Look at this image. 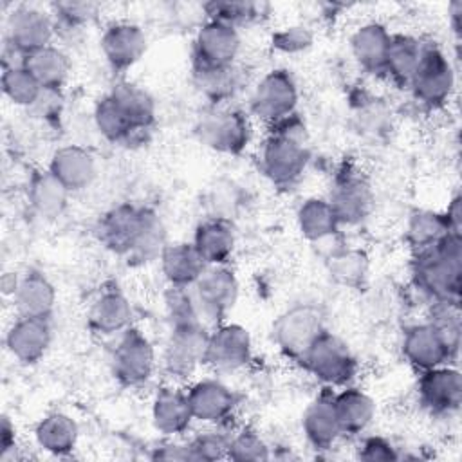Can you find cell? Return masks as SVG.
<instances>
[{"label":"cell","mask_w":462,"mask_h":462,"mask_svg":"<svg viewBox=\"0 0 462 462\" xmlns=\"http://www.w3.org/2000/svg\"><path fill=\"white\" fill-rule=\"evenodd\" d=\"M269 128L260 152L262 171L274 186L291 188L301 179L310 159L305 125L294 112Z\"/></svg>","instance_id":"6da1fadb"},{"label":"cell","mask_w":462,"mask_h":462,"mask_svg":"<svg viewBox=\"0 0 462 462\" xmlns=\"http://www.w3.org/2000/svg\"><path fill=\"white\" fill-rule=\"evenodd\" d=\"M411 278L431 301H460L462 235H448L439 244L413 253Z\"/></svg>","instance_id":"7a4b0ae2"},{"label":"cell","mask_w":462,"mask_h":462,"mask_svg":"<svg viewBox=\"0 0 462 462\" xmlns=\"http://www.w3.org/2000/svg\"><path fill=\"white\" fill-rule=\"evenodd\" d=\"M325 314L314 303H296L273 323V341L291 361L301 363L314 341L325 332Z\"/></svg>","instance_id":"3957f363"},{"label":"cell","mask_w":462,"mask_h":462,"mask_svg":"<svg viewBox=\"0 0 462 462\" xmlns=\"http://www.w3.org/2000/svg\"><path fill=\"white\" fill-rule=\"evenodd\" d=\"M195 134L209 150L238 155L249 146L253 126L244 110L229 105H211V108L200 116Z\"/></svg>","instance_id":"277c9868"},{"label":"cell","mask_w":462,"mask_h":462,"mask_svg":"<svg viewBox=\"0 0 462 462\" xmlns=\"http://www.w3.org/2000/svg\"><path fill=\"white\" fill-rule=\"evenodd\" d=\"M189 287L197 301L202 323L208 330H213L217 325L224 323L227 312L238 300L240 289L236 274L226 263L206 265L202 274Z\"/></svg>","instance_id":"5b68a950"},{"label":"cell","mask_w":462,"mask_h":462,"mask_svg":"<svg viewBox=\"0 0 462 462\" xmlns=\"http://www.w3.org/2000/svg\"><path fill=\"white\" fill-rule=\"evenodd\" d=\"M303 368L310 372L325 386H346L357 374V359L350 346L336 334L325 330L309 348L301 361Z\"/></svg>","instance_id":"8992f818"},{"label":"cell","mask_w":462,"mask_h":462,"mask_svg":"<svg viewBox=\"0 0 462 462\" xmlns=\"http://www.w3.org/2000/svg\"><path fill=\"white\" fill-rule=\"evenodd\" d=\"M408 88L424 106H442L453 94L455 70L449 58L435 43H422L419 65L410 79Z\"/></svg>","instance_id":"52a82bcc"},{"label":"cell","mask_w":462,"mask_h":462,"mask_svg":"<svg viewBox=\"0 0 462 462\" xmlns=\"http://www.w3.org/2000/svg\"><path fill=\"white\" fill-rule=\"evenodd\" d=\"M155 372V350L150 339L135 327L121 332L112 354V374L125 388L144 386Z\"/></svg>","instance_id":"ba28073f"},{"label":"cell","mask_w":462,"mask_h":462,"mask_svg":"<svg viewBox=\"0 0 462 462\" xmlns=\"http://www.w3.org/2000/svg\"><path fill=\"white\" fill-rule=\"evenodd\" d=\"M298 105V85L287 69L269 70L253 88L249 108L254 117L273 126L292 116Z\"/></svg>","instance_id":"9c48e42d"},{"label":"cell","mask_w":462,"mask_h":462,"mask_svg":"<svg viewBox=\"0 0 462 462\" xmlns=\"http://www.w3.org/2000/svg\"><path fill=\"white\" fill-rule=\"evenodd\" d=\"M209 330L200 325H173L164 345V372L177 381L188 379L206 359Z\"/></svg>","instance_id":"30bf717a"},{"label":"cell","mask_w":462,"mask_h":462,"mask_svg":"<svg viewBox=\"0 0 462 462\" xmlns=\"http://www.w3.org/2000/svg\"><path fill=\"white\" fill-rule=\"evenodd\" d=\"M240 51V32L236 27L206 20L193 40V69H218L235 65Z\"/></svg>","instance_id":"8fae6325"},{"label":"cell","mask_w":462,"mask_h":462,"mask_svg":"<svg viewBox=\"0 0 462 462\" xmlns=\"http://www.w3.org/2000/svg\"><path fill=\"white\" fill-rule=\"evenodd\" d=\"M253 356L249 330L238 323H220L209 330L204 365L217 372H233L244 368Z\"/></svg>","instance_id":"7c38bea8"},{"label":"cell","mask_w":462,"mask_h":462,"mask_svg":"<svg viewBox=\"0 0 462 462\" xmlns=\"http://www.w3.org/2000/svg\"><path fill=\"white\" fill-rule=\"evenodd\" d=\"M56 22L38 7L20 5L5 22V45L13 47L23 58L38 49L51 45Z\"/></svg>","instance_id":"4fadbf2b"},{"label":"cell","mask_w":462,"mask_h":462,"mask_svg":"<svg viewBox=\"0 0 462 462\" xmlns=\"http://www.w3.org/2000/svg\"><path fill=\"white\" fill-rule=\"evenodd\" d=\"M420 404L433 415H449L462 404V375L453 365H440L420 372L417 383Z\"/></svg>","instance_id":"5bb4252c"},{"label":"cell","mask_w":462,"mask_h":462,"mask_svg":"<svg viewBox=\"0 0 462 462\" xmlns=\"http://www.w3.org/2000/svg\"><path fill=\"white\" fill-rule=\"evenodd\" d=\"M146 206H137L130 202H123L112 209H108L97 224V238L99 242L112 251L126 258L139 236V231L144 222Z\"/></svg>","instance_id":"9a60e30c"},{"label":"cell","mask_w":462,"mask_h":462,"mask_svg":"<svg viewBox=\"0 0 462 462\" xmlns=\"http://www.w3.org/2000/svg\"><path fill=\"white\" fill-rule=\"evenodd\" d=\"M330 204L339 224L356 226L363 222L374 206V193L368 180L354 170H345L336 177Z\"/></svg>","instance_id":"2e32d148"},{"label":"cell","mask_w":462,"mask_h":462,"mask_svg":"<svg viewBox=\"0 0 462 462\" xmlns=\"http://www.w3.org/2000/svg\"><path fill=\"white\" fill-rule=\"evenodd\" d=\"M101 52L116 74L132 69L146 52V34L132 22H114L101 34Z\"/></svg>","instance_id":"e0dca14e"},{"label":"cell","mask_w":462,"mask_h":462,"mask_svg":"<svg viewBox=\"0 0 462 462\" xmlns=\"http://www.w3.org/2000/svg\"><path fill=\"white\" fill-rule=\"evenodd\" d=\"M186 393L193 420L204 424L224 422L238 404V395L227 384L211 377L193 383Z\"/></svg>","instance_id":"ac0fdd59"},{"label":"cell","mask_w":462,"mask_h":462,"mask_svg":"<svg viewBox=\"0 0 462 462\" xmlns=\"http://www.w3.org/2000/svg\"><path fill=\"white\" fill-rule=\"evenodd\" d=\"M401 350L404 359L419 372L455 361L439 332L428 321L404 330Z\"/></svg>","instance_id":"d6986e66"},{"label":"cell","mask_w":462,"mask_h":462,"mask_svg":"<svg viewBox=\"0 0 462 462\" xmlns=\"http://www.w3.org/2000/svg\"><path fill=\"white\" fill-rule=\"evenodd\" d=\"M51 337L52 332L47 318L20 316L5 334V346L22 365H34L45 356Z\"/></svg>","instance_id":"ffe728a7"},{"label":"cell","mask_w":462,"mask_h":462,"mask_svg":"<svg viewBox=\"0 0 462 462\" xmlns=\"http://www.w3.org/2000/svg\"><path fill=\"white\" fill-rule=\"evenodd\" d=\"M301 428L314 449H328L341 437V428L334 406V392L325 386L305 408Z\"/></svg>","instance_id":"44dd1931"},{"label":"cell","mask_w":462,"mask_h":462,"mask_svg":"<svg viewBox=\"0 0 462 462\" xmlns=\"http://www.w3.org/2000/svg\"><path fill=\"white\" fill-rule=\"evenodd\" d=\"M152 422L166 437L184 433L193 422L188 393L171 384L161 386L152 401Z\"/></svg>","instance_id":"7402d4cb"},{"label":"cell","mask_w":462,"mask_h":462,"mask_svg":"<svg viewBox=\"0 0 462 462\" xmlns=\"http://www.w3.org/2000/svg\"><path fill=\"white\" fill-rule=\"evenodd\" d=\"M49 171L72 193L85 189L94 182L97 166L88 150L76 144H67L52 153Z\"/></svg>","instance_id":"603a6c76"},{"label":"cell","mask_w":462,"mask_h":462,"mask_svg":"<svg viewBox=\"0 0 462 462\" xmlns=\"http://www.w3.org/2000/svg\"><path fill=\"white\" fill-rule=\"evenodd\" d=\"M132 305L128 298L117 287H110L99 292L88 310V325L101 336L121 334L132 327Z\"/></svg>","instance_id":"cb8c5ba5"},{"label":"cell","mask_w":462,"mask_h":462,"mask_svg":"<svg viewBox=\"0 0 462 462\" xmlns=\"http://www.w3.org/2000/svg\"><path fill=\"white\" fill-rule=\"evenodd\" d=\"M191 244L208 265L227 263L236 244L235 227L224 217L206 218L195 227Z\"/></svg>","instance_id":"d4e9b609"},{"label":"cell","mask_w":462,"mask_h":462,"mask_svg":"<svg viewBox=\"0 0 462 462\" xmlns=\"http://www.w3.org/2000/svg\"><path fill=\"white\" fill-rule=\"evenodd\" d=\"M392 34L381 22L359 25L350 36V51L359 67L370 74H384V60Z\"/></svg>","instance_id":"484cf974"},{"label":"cell","mask_w":462,"mask_h":462,"mask_svg":"<svg viewBox=\"0 0 462 462\" xmlns=\"http://www.w3.org/2000/svg\"><path fill=\"white\" fill-rule=\"evenodd\" d=\"M18 316L51 318L56 305V289L52 282L36 269H29L20 276L18 289L13 296Z\"/></svg>","instance_id":"4316f807"},{"label":"cell","mask_w":462,"mask_h":462,"mask_svg":"<svg viewBox=\"0 0 462 462\" xmlns=\"http://www.w3.org/2000/svg\"><path fill=\"white\" fill-rule=\"evenodd\" d=\"M159 263L168 285L173 287L193 285L208 265L191 242L166 244Z\"/></svg>","instance_id":"83f0119b"},{"label":"cell","mask_w":462,"mask_h":462,"mask_svg":"<svg viewBox=\"0 0 462 462\" xmlns=\"http://www.w3.org/2000/svg\"><path fill=\"white\" fill-rule=\"evenodd\" d=\"M334 406L341 428V435H361L375 417L374 399L356 386H343L334 393Z\"/></svg>","instance_id":"f1b7e54d"},{"label":"cell","mask_w":462,"mask_h":462,"mask_svg":"<svg viewBox=\"0 0 462 462\" xmlns=\"http://www.w3.org/2000/svg\"><path fill=\"white\" fill-rule=\"evenodd\" d=\"M34 439L43 451L56 457H65L76 449L79 428L70 415L63 411H52L40 419L34 428Z\"/></svg>","instance_id":"f546056e"},{"label":"cell","mask_w":462,"mask_h":462,"mask_svg":"<svg viewBox=\"0 0 462 462\" xmlns=\"http://www.w3.org/2000/svg\"><path fill=\"white\" fill-rule=\"evenodd\" d=\"M23 67L38 79L45 92H58L70 72L69 56L52 43L23 58Z\"/></svg>","instance_id":"4dcf8cb0"},{"label":"cell","mask_w":462,"mask_h":462,"mask_svg":"<svg viewBox=\"0 0 462 462\" xmlns=\"http://www.w3.org/2000/svg\"><path fill=\"white\" fill-rule=\"evenodd\" d=\"M94 123L97 132L106 141L116 144H130L144 139V135L135 130V126L110 92L96 103Z\"/></svg>","instance_id":"1f68e13d"},{"label":"cell","mask_w":462,"mask_h":462,"mask_svg":"<svg viewBox=\"0 0 462 462\" xmlns=\"http://www.w3.org/2000/svg\"><path fill=\"white\" fill-rule=\"evenodd\" d=\"M422 52V43L411 34H392L386 60H384V74L399 87L410 85V79L419 65Z\"/></svg>","instance_id":"d6a6232c"},{"label":"cell","mask_w":462,"mask_h":462,"mask_svg":"<svg viewBox=\"0 0 462 462\" xmlns=\"http://www.w3.org/2000/svg\"><path fill=\"white\" fill-rule=\"evenodd\" d=\"M193 83L211 105H226L244 85L242 72L236 65L218 69H193Z\"/></svg>","instance_id":"836d02e7"},{"label":"cell","mask_w":462,"mask_h":462,"mask_svg":"<svg viewBox=\"0 0 462 462\" xmlns=\"http://www.w3.org/2000/svg\"><path fill=\"white\" fill-rule=\"evenodd\" d=\"M296 220L300 233L310 242H321L332 236L341 226L330 200L321 197H310L303 200L298 208Z\"/></svg>","instance_id":"e575fe53"},{"label":"cell","mask_w":462,"mask_h":462,"mask_svg":"<svg viewBox=\"0 0 462 462\" xmlns=\"http://www.w3.org/2000/svg\"><path fill=\"white\" fill-rule=\"evenodd\" d=\"M110 94L121 105L137 132L143 135L152 132L155 125V101L144 88L130 81H117Z\"/></svg>","instance_id":"d590c367"},{"label":"cell","mask_w":462,"mask_h":462,"mask_svg":"<svg viewBox=\"0 0 462 462\" xmlns=\"http://www.w3.org/2000/svg\"><path fill=\"white\" fill-rule=\"evenodd\" d=\"M69 189L47 170L36 171L29 182V200L43 218H56L67 208Z\"/></svg>","instance_id":"8d00e7d4"},{"label":"cell","mask_w":462,"mask_h":462,"mask_svg":"<svg viewBox=\"0 0 462 462\" xmlns=\"http://www.w3.org/2000/svg\"><path fill=\"white\" fill-rule=\"evenodd\" d=\"M455 235L449 231L444 213L417 209L411 213L406 226V242L411 253L424 251L435 244H439L444 236Z\"/></svg>","instance_id":"74e56055"},{"label":"cell","mask_w":462,"mask_h":462,"mask_svg":"<svg viewBox=\"0 0 462 462\" xmlns=\"http://www.w3.org/2000/svg\"><path fill=\"white\" fill-rule=\"evenodd\" d=\"M166 244V227L162 218L155 209L146 208L143 227L130 254L126 256V262L130 265H146L153 260H159Z\"/></svg>","instance_id":"f35d334b"},{"label":"cell","mask_w":462,"mask_h":462,"mask_svg":"<svg viewBox=\"0 0 462 462\" xmlns=\"http://www.w3.org/2000/svg\"><path fill=\"white\" fill-rule=\"evenodd\" d=\"M208 20H217L233 27L249 25L269 14V4L251 0H211L202 4Z\"/></svg>","instance_id":"ab89813d"},{"label":"cell","mask_w":462,"mask_h":462,"mask_svg":"<svg viewBox=\"0 0 462 462\" xmlns=\"http://www.w3.org/2000/svg\"><path fill=\"white\" fill-rule=\"evenodd\" d=\"M426 321L439 332L449 354L453 356V359H457L458 348H460V336H462L460 301H448V300L431 301Z\"/></svg>","instance_id":"60d3db41"},{"label":"cell","mask_w":462,"mask_h":462,"mask_svg":"<svg viewBox=\"0 0 462 462\" xmlns=\"http://www.w3.org/2000/svg\"><path fill=\"white\" fill-rule=\"evenodd\" d=\"M2 90L4 96L16 106H32L45 92L38 79L23 65L4 69Z\"/></svg>","instance_id":"b9f144b4"},{"label":"cell","mask_w":462,"mask_h":462,"mask_svg":"<svg viewBox=\"0 0 462 462\" xmlns=\"http://www.w3.org/2000/svg\"><path fill=\"white\" fill-rule=\"evenodd\" d=\"M330 276L345 287L363 285L368 273V256L359 249H339L328 258Z\"/></svg>","instance_id":"7bdbcfd3"},{"label":"cell","mask_w":462,"mask_h":462,"mask_svg":"<svg viewBox=\"0 0 462 462\" xmlns=\"http://www.w3.org/2000/svg\"><path fill=\"white\" fill-rule=\"evenodd\" d=\"M227 458L235 462H265L271 458V449L260 433L244 428L231 435Z\"/></svg>","instance_id":"ee69618b"},{"label":"cell","mask_w":462,"mask_h":462,"mask_svg":"<svg viewBox=\"0 0 462 462\" xmlns=\"http://www.w3.org/2000/svg\"><path fill=\"white\" fill-rule=\"evenodd\" d=\"M229 440H231V435L218 431V430H206V431L197 433L188 442L191 455H193V462H197V460L215 462V460L227 458Z\"/></svg>","instance_id":"f6af8a7d"},{"label":"cell","mask_w":462,"mask_h":462,"mask_svg":"<svg viewBox=\"0 0 462 462\" xmlns=\"http://www.w3.org/2000/svg\"><path fill=\"white\" fill-rule=\"evenodd\" d=\"M99 13V4L96 2H56L52 4V14L56 23L74 29L90 23Z\"/></svg>","instance_id":"bcb514c9"},{"label":"cell","mask_w":462,"mask_h":462,"mask_svg":"<svg viewBox=\"0 0 462 462\" xmlns=\"http://www.w3.org/2000/svg\"><path fill=\"white\" fill-rule=\"evenodd\" d=\"M314 42V34L305 25H287L273 32L271 45L273 49L285 52V54H296L307 51Z\"/></svg>","instance_id":"7dc6e473"},{"label":"cell","mask_w":462,"mask_h":462,"mask_svg":"<svg viewBox=\"0 0 462 462\" xmlns=\"http://www.w3.org/2000/svg\"><path fill=\"white\" fill-rule=\"evenodd\" d=\"M357 457L361 460H366V462L399 460V453L393 448V444L388 439L379 437V435H372V437L363 439V442L359 444V449H357Z\"/></svg>","instance_id":"c3c4849f"},{"label":"cell","mask_w":462,"mask_h":462,"mask_svg":"<svg viewBox=\"0 0 462 462\" xmlns=\"http://www.w3.org/2000/svg\"><path fill=\"white\" fill-rule=\"evenodd\" d=\"M153 460H177V462H193V455L189 449V444H179V442H161L153 448L152 455Z\"/></svg>","instance_id":"681fc988"},{"label":"cell","mask_w":462,"mask_h":462,"mask_svg":"<svg viewBox=\"0 0 462 462\" xmlns=\"http://www.w3.org/2000/svg\"><path fill=\"white\" fill-rule=\"evenodd\" d=\"M11 451H14V424L4 415L0 426V458L4 460Z\"/></svg>","instance_id":"f907efd6"},{"label":"cell","mask_w":462,"mask_h":462,"mask_svg":"<svg viewBox=\"0 0 462 462\" xmlns=\"http://www.w3.org/2000/svg\"><path fill=\"white\" fill-rule=\"evenodd\" d=\"M444 217H446L449 231L455 233V235H460V227H462V200H460V195H455L451 199V202L448 204V209L444 211Z\"/></svg>","instance_id":"816d5d0a"},{"label":"cell","mask_w":462,"mask_h":462,"mask_svg":"<svg viewBox=\"0 0 462 462\" xmlns=\"http://www.w3.org/2000/svg\"><path fill=\"white\" fill-rule=\"evenodd\" d=\"M448 13H449L451 29H453V32L458 36V34H460V20H462V2H460V0L451 2L449 7H448Z\"/></svg>","instance_id":"f5cc1de1"},{"label":"cell","mask_w":462,"mask_h":462,"mask_svg":"<svg viewBox=\"0 0 462 462\" xmlns=\"http://www.w3.org/2000/svg\"><path fill=\"white\" fill-rule=\"evenodd\" d=\"M20 283V276L16 273H5L2 278V291L5 296H14Z\"/></svg>","instance_id":"db71d44e"}]
</instances>
